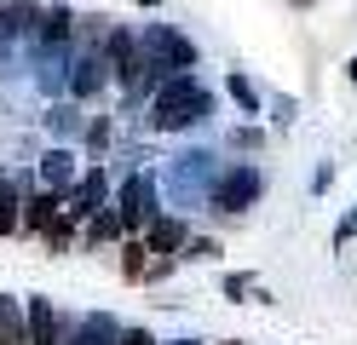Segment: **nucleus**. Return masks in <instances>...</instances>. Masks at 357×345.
Instances as JSON below:
<instances>
[{"mask_svg":"<svg viewBox=\"0 0 357 345\" xmlns=\"http://www.w3.org/2000/svg\"><path fill=\"white\" fill-rule=\"evenodd\" d=\"M70 236H75V219L58 207V213L40 224V242H47V253H63V247H70Z\"/></svg>","mask_w":357,"mask_h":345,"instance_id":"16","label":"nucleus"},{"mask_svg":"<svg viewBox=\"0 0 357 345\" xmlns=\"http://www.w3.org/2000/svg\"><path fill=\"white\" fill-rule=\"evenodd\" d=\"M12 230H17V184L0 167V236H12Z\"/></svg>","mask_w":357,"mask_h":345,"instance_id":"18","label":"nucleus"},{"mask_svg":"<svg viewBox=\"0 0 357 345\" xmlns=\"http://www.w3.org/2000/svg\"><path fill=\"white\" fill-rule=\"evenodd\" d=\"M219 253H225V247H219L213 236H185V247H178V259H196V265H213Z\"/></svg>","mask_w":357,"mask_h":345,"instance_id":"20","label":"nucleus"},{"mask_svg":"<svg viewBox=\"0 0 357 345\" xmlns=\"http://www.w3.org/2000/svg\"><path fill=\"white\" fill-rule=\"evenodd\" d=\"M35 40L47 46V52H63V46L75 40V12L70 6H47V12L35 17Z\"/></svg>","mask_w":357,"mask_h":345,"instance_id":"9","label":"nucleus"},{"mask_svg":"<svg viewBox=\"0 0 357 345\" xmlns=\"http://www.w3.org/2000/svg\"><path fill=\"white\" fill-rule=\"evenodd\" d=\"M104 86H109V63H104V52L93 46V52H81V58L70 63V75H63V92H70V98H98Z\"/></svg>","mask_w":357,"mask_h":345,"instance_id":"7","label":"nucleus"},{"mask_svg":"<svg viewBox=\"0 0 357 345\" xmlns=\"http://www.w3.org/2000/svg\"><path fill=\"white\" fill-rule=\"evenodd\" d=\"M346 81H351V86H357V58H351V63H346Z\"/></svg>","mask_w":357,"mask_h":345,"instance_id":"30","label":"nucleus"},{"mask_svg":"<svg viewBox=\"0 0 357 345\" xmlns=\"http://www.w3.org/2000/svg\"><path fill=\"white\" fill-rule=\"evenodd\" d=\"M63 345H121V328H116V316H109V311H86L75 328H70Z\"/></svg>","mask_w":357,"mask_h":345,"instance_id":"12","label":"nucleus"},{"mask_svg":"<svg viewBox=\"0 0 357 345\" xmlns=\"http://www.w3.org/2000/svg\"><path fill=\"white\" fill-rule=\"evenodd\" d=\"M155 190H162V184H155V173H127L121 178V190H116V219H121V230L127 236H139V230L162 213V207H155Z\"/></svg>","mask_w":357,"mask_h":345,"instance_id":"3","label":"nucleus"},{"mask_svg":"<svg viewBox=\"0 0 357 345\" xmlns=\"http://www.w3.org/2000/svg\"><path fill=\"white\" fill-rule=\"evenodd\" d=\"M17 207H24V213H17V224H29V230H40V224H47V219L58 213V207H63V196H52V190H35L29 201H17Z\"/></svg>","mask_w":357,"mask_h":345,"instance_id":"14","label":"nucleus"},{"mask_svg":"<svg viewBox=\"0 0 357 345\" xmlns=\"http://www.w3.org/2000/svg\"><path fill=\"white\" fill-rule=\"evenodd\" d=\"M328 184H334V167H317V173H311V196H323Z\"/></svg>","mask_w":357,"mask_h":345,"instance_id":"28","label":"nucleus"},{"mask_svg":"<svg viewBox=\"0 0 357 345\" xmlns=\"http://www.w3.org/2000/svg\"><path fill=\"white\" fill-rule=\"evenodd\" d=\"M259 144H265L259 127H231V150H259Z\"/></svg>","mask_w":357,"mask_h":345,"instance_id":"24","label":"nucleus"},{"mask_svg":"<svg viewBox=\"0 0 357 345\" xmlns=\"http://www.w3.org/2000/svg\"><path fill=\"white\" fill-rule=\"evenodd\" d=\"M231 345H242V339H231Z\"/></svg>","mask_w":357,"mask_h":345,"instance_id":"33","label":"nucleus"},{"mask_svg":"<svg viewBox=\"0 0 357 345\" xmlns=\"http://www.w3.org/2000/svg\"><path fill=\"white\" fill-rule=\"evenodd\" d=\"M132 6H162V0H132Z\"/></svg>","mask_w":357,"mask_h":345,"instance_id":"32","label":"nucleus"},{"mask_svg":"<svg viewBox=\"0 0 357 345\" xmlns=\"http://www.w3.org/2000/svg\"><path fill=\"white\" fill-rule=\"evenodd\" d=\"M0 345H24V311L6 293H0Z\"/></svg>","mask_w":357,"mask_h":345,"instance_id":"17","label":"nucleus"},{"mask_svg":"<svg viewBox=\"0 0 357 345\" xmlns=\"http://www.w3.org/2000/svg\"><path fill=\"white\" fill-rule=\"evenodd\" d=\"M24 345H63V322L52 311V299H29L24 305Z\"/></svg>","mask_w":357,"mask_h":345,"instance_id":"8","label":"nucleus"},{"mask_svg":"<svg viewBox=\"0 0 357 345\" xmlns=\"http://www.w3.org/2000/svg\"><path fill=\"white\" fill-rule=\"evenodd\" d=\"M351 236H357V207H351V213H346V219H340V230H334V242H340V247H346V242H351Z\"/></svg>","mask_w":357,"mask_h":345,"instance_id":"27","label":"nucleus"},{"mask_svg":"<svg viewBox=\"0 0 357 345\" xmlns=\"http://www.w3.org/2000/svg\"><path fill=\"white\" fill-rule=\"evenodd\" d=\"M121 253H127V259H121V276H127V282H139V276H144V265H150V259H144V253H150V247H144V236H132Z\"/></svg>","mask_w":357,"mask_h":345,"instance_id":"22","label":"nucleus"},{"mask_svg":"<svg viewBox=\"0 0 357 345\" xmlns=\"http://www.w3.org/2000/svg\"><path fill=\"white\" fill-rule=\"evenodd\" d=\"M109 201V178H104V167H86V173H75V184L63 190V213L70 219H86L93 207H104Z\"/></svg>","mask_w":357,"mask_h":345,"instance_id":"6","label":"nucleus"},{"mask_svg":"<svg viewBox=\"0 0 357 345\" xmlns=\"http://www.w3.org/2000/svg\"><path fill=\"white\" fill-rule=\"evenodd\" d=\"M213 173H219V161H213L208 150H185V155H173V173H167V184H173L178 207L202 201V196H208V178H213Z\"/></svg>","mask_w":357,"mask_h":345,"instance_id":"5","label":"nucleus"},{"mask_svg":"<svg viewBox=\"0 0 357 345\" xmlns=\"http://www.w3.org/2000/svg\"><path fill=\"white\" fill-rule=\"evenodd\" d=\"M86 150H93V155L109 150V121H93V127H86Z\"/></svg>","mask_w":357,"mask_h":345,"instance_id":"25","label":"nucleus"},{"mask_svg":"<svg viewBox=\"0 0 357 345\" xmlns=\"http://www.w3.org/2000/svg\"><path fill=\"white\" fill-rule=\"evenodd\" d=\"M121 345H162L150 328H121Z\"/></svg>","mask_w":357,"mask_h":345,"instance_id":"26","label":"nucleus"},{"mask_svg":"<svg viewBox=\"0 0 357 345\" xmlns=\"http://www.w3.org/2000/svg\"><path fill=\"white\" fill-rule=\"evenodd\" d=\"M167 345H208V339H190V334H185V339H167Z\"/></svg>","mask_w":357,"mask_h":345,"instance_id":"31","label":"nucleus"},{"mask_svg":"<svg viewBox=\"0 0 357 345\" xmlns=\"http://www.w3.org/2000/svg\"><path fill=\"white\" fill-rule=\"evenodd\" d=\"M75 150H63V144H52L47 155H40V190H52V196H63L75 184Z\"/></svg>","mask_w":357,"mask_h":345,"instance_id":"10","label":"nucleus"},{"mask_svg":"<svg viewBox=\"0 0 357 345\" xmlns=\"http://www.w3.org/2000/svg\"><path fill=\"white\" fill-rule=\"evenodd\" d=\"M6 58H12V40H6V35H0V63H6Z\"/></svg>","mask_w":357,"mask_h":345,"instance_id":"29","label":"nucleus"},{"mask_svg":"<svg viewBox=\"0 0 357 345\" xmlns=\"http://www.w3.org/2000/svg\"><path fill=\"white\" fill-rule=\"evenodd\" d=\"M47 132H58V138L81 132V109H75V104H52V109H47Z\"/></svg>","mask_w":357,"mask_h":345,"instance_id":"19","label":"nucleus"},{"mask_svg":"<svg viewBox=\"0 0 357 345\" xmlns=\"http://www.w3.org/2000/svg\"><path fill=\"white\" fill-rule=\"evenodd\" d=\"M225 92H231V104H236L242 115H259V86L242 75V69H231V75H225Z\"/></svg>","mask_w":357,"mask_h":345,"instance_id":"15","label":"nucleus"},{"mask_svg":"<svg viewBox=\"0 0 357 345\" xmlns=\"http://www.w3.org/2000/svg\"><path fill=\"white\" fill-rule=\"evenodd\" d=\"M185 236H190V224L178 219V213H155V219L144 224V247H150V253H178Z\"/></svg>","mask_w":357,"mask_h":345,"instance_id":"11","label":"nucleus"},{"mask_svg":"<svg viewBox=\"0 0 357 345\" xmlns=\"http://www.w3.org/2000/svg\"><path fill=\"white\" fill-rule=\"evenodd\" d=\"M213 115V92L196 86V69H167L150 92V127L155 132H185Z\"/></svg>","mask_w":357,"mask_h":345,"instance_id":"1","label":"nucleus"},{"mask_svg":"<svg viewBox=\"0 0 357 345\" xmlns=\"http://www.w3.org/2000/svg\"><path fill=\"white\" fill-rule=\"evenodd\" d=\"M265 196V173L254 167V161H236V167H219L213 178H208V207L213 213H248V207Z\"/></svg>","mask_w":357,"mask_h":345,"instance_id":"2","label":"nucleus"},{"mask_svg":"<svg viewBox=\"0 0 357 345\" xmlns=\"http://www.w3.org/2000/svg\"><path fill=\"white\" fill-rule=\"evenodd\" d=\"M225 299H259V305H265V288L254 282L248 270H231V276H225Z\"/></svg>","mask_w":357,"mask_h":345,"instance_id":"21","label":"nucleus"},{"mask_svg":"<svg viewBox=\"0 0 357 345\" xmlns=\"http://www.w3.org/2000/svg\"><path fill=\"white\" fill-rule=\"evenodd\" d=\"M294 115H300V98H288V92H277V98H271V121H294Z\"/></svg>","mask_w":357,"mask_h":345,"instance_id":"23","label":"nucleus"},{"mask_svg":"<svg viewBox=\"0 0 357 345\" xmlns=\"http://www.w3.org/2000/svg\"><path fill=\"white\" fill-rule=\"evenodd\" d=\"M139 46H144V52L162 63V69H196V63H202L196 40H190V35H178L173 23H144V29H139Z\"/></svg>","mask_w":357,"mask_h":345,"instance_id":"4","label":"nucleus"},{"mask_svg":"<svg viewBox=\"0 0 357 345\" xmlns=\"http://www.w3.org/2000/svg\"><path fill=\"white\" fill-rule=\"evenodd\" d=\"M35 17H40L35 0H6V6H0V35L24 40V35H35Z\"/></svg>","mask_w":357,"mask_h":345,"instance_id":"13","label":"nucleus"}]
</instances>
